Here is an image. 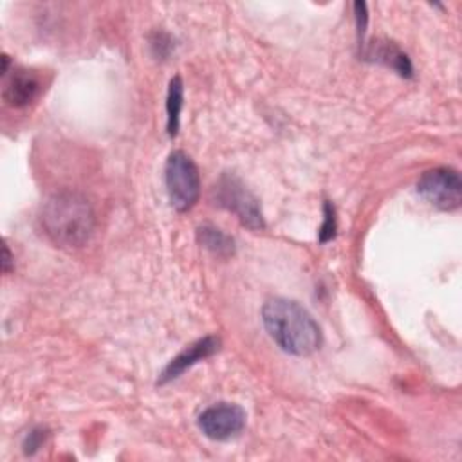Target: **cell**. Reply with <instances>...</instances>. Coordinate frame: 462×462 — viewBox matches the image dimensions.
Instances as JSON below:
<instances>
[{"mask_svg": "<svg viewBox=\"0 0 462 462\" xmlns=\"http://www.w3.org/2000/svg\"><path fill=\"white\" fill-rule=\"evenodd\" d=\"M262 321L271 339L287 354L309 356L321 346V328L312 314L294 300L271 298L262 307Z\"/></svg>", "mask_w": 462, "mask_h": 462, "instance_id": "1", "label": "cell"}, {"mask_svg": "<svg viewBox=\"0 0 462 462\" xmlns=\"http://www.w3.org/2000/svg\"><path fill=\"white\" fill-rule=\"evenodd\" d=\"M42 227L45 235L61 247H81L96 227L90 202L76 191H60L49 197L42 208Z\"/></svg>", "mask_w": 462, "mask_h": 462, "instance_id": "2", "label": "cell"}, {"mask_svg": "<svg viewBox=\"0 0 462 462\" xmlns=\"http://www.w3.org/2000/svg\"><path fill=\"white\" fill-rule=\"evenodd\" d=\"M164 182L170 204L177 211H188L195 206L200 195V177L199 168L193 162V159L175 150L168 155L166 166H164Z\"/></svg>", "mask_w": 462, "mask_h": 462, "instance_id": "3", "label": "cell"}, {"mask_svg": "<svg viewBox=\"0 0 462 462\" xmlns=\"http://www.w3.org/2000/svg\"><path fill=\"white\" fill-rule=\"evenodd\" d=\"M215 200L220 208L236 215V218L249 229L258 231L265 227L258 199L244 186L240 179L224 173L213 188Z\"/></svg>", "mask_w": 462, "mask_h": 462, "instance_id": "4", "label": "cell"}, {"mask_svg": "<svg viewBox=\"0 0 462 462\" xmlns=\"http://www.w3.org/2000/svg\"><path fill=\"white\" fill-rule=\"evenodd\" d=\"M417 193L442 211H453L462 202V180L457 170L439 166L428 170L417 180Z\"/></svg>", "mask_w": 462, "mask_h": 462, "instance_id": "5", "label": "cell"}, {"mask_svg": "<svg viewBox=\"0 0 462 462\" xmlns=\"http://www.w3.org/2000/svg\"><path fill=\"white\" fill-rule=\"evenodd\" d=\"M199 430L211 440H229L245 426V411L233 402H217L197 419Z\"/></svg>", "mask_w": 462, "mask_h": 462, "instance_id": "6", "label": "cell"}, {"mask_svg": "<svg viewBox=\"0 0 462 462\" xmlns=\"http://www.w3.org/2000/svg\"><path fill=\"white\" fill-rule=\"evenodd\" d=\"M220 348V339L217 336H206L202 339H197L195 343L188 345L180 354H177L162 370L159 375L157 384H166L173 379H177L180 374H184L188 368H191L195 363L213 356Z\"/></svg>", "mask_w": 462, "mask_h": 462, "instance_id": "7", "label": "cell"}, {"mask_svg": "<svg viewBox=\"0 0 462 462\" xmlns=\"http://www.w3.org/2000/svg\"><path fill=\"white\" fill-rule=\"evenodd\" d=\"M42 83L40 78L27 69H13L11 76L5 79L4 85V101L14 108L27 106L38 94Z\"/></svg>", "mask_w": 462, "mask_h": 462, "instance_id": "8", "label": "cell"}, {"mask_svg": "<svg viewBox=\"0 0 462 462\" xmlns=\"http://www.w3.org/2000/svg\"><path fill=\"white\" fill-rule=\"evenodd\" d=\"M365 58L390 67L392 70H395L402 78H411L413 76V67H411L410 58L393 42L377 40L375 43H372L368 47V51L365 52Z\"/></svg>", "mask_w": 462, "mask_h": 462, "instance_id": "9", "label": "cell"}, {"mask_svg": "<svg viewBox=\"0 0 462 462\" xmlns=\"http://www.w3.org/2000/svg\"><path fill=\"white\" fill-rule=\"evenodd\" d=\"M197 238L202 247L220 258H227L235 253V240L213 224H202L197 227Z\"/></svg>", "mask_w": 462, "mask_h": 462, "instance_id": "10", "label": "cell"}, {"mask_svg": "<svg viewBox=\"0 0 462 462\" xmlns=\"http://www.w3.org/2000/svg\"><path fill=\"white\" fill-rule=\"evenodd\" d=\"M182 101H184V85L180 76L171 78L170 87H168V96H166V130L170 137L177 135L179 130V119H180V110H182Z\"/></svg>", "mask_w": 462, "mask_h": 462, "instance_id": "11", "label": "cell"}, {"mask_svg": "<svg viewBox=\"0 0 462 462\" xmlns=\"http://www.w3.org/2000/svg\"><path fill=\"white\" fill-rule=\"evenodd\" d=\"M323 211H325V220H323V226H321V229H319V242H321V244L332 240L334 235H336V213H334V206H332L330 202H325Z\"/></svg>", "mask_w": 462, "mask_h": 462, "instance_id": "12", "label": "cell"}, {"mask_svg": "<svg viewBox=\"0 0 462 462\" xmlns=\"http://www.w3.org/2000/svg\"><path fill=\"white\" fill-rule=\"evenodd\" d=\"M150 45H152L153 56L157 58H166L173 49L171 38L166 32H153L150 38Z\"/></svg>", "mask_w": 462, "mask_h": 462, "instance_id": "13", "label": "cell"}, {"mask_svg": "<svg viewBox=\"0 0 462 462\" xmlns=\"http://www.w3.org/2000/svg\"><path fill=\"white\" fill-rule=\"evenodd\" d=\"M43 440H45V430H42V428L31 430V431L27 433L25 440H23V451H25V453H34V451L42 446Z\"/></svg>", "mask_w": 462, "mask_h": 462, "instance_id": "14", "label": "cell"}, {"mask_svg": "<svg viewBox=\"0 0 462 462\" xmlns=\"http://www.w3.org/2000/svg\"><path fill=\"white\" fill-rule=\"evenodd\" d=\"M11 265H13V256L9 253V247L4 245V258H2V271L4 273H9L11 271Z\"/></svg>", "mask_w": 462, "mask_h": 462, "instance_id": "15", "label": "cell"}]
</instances>
